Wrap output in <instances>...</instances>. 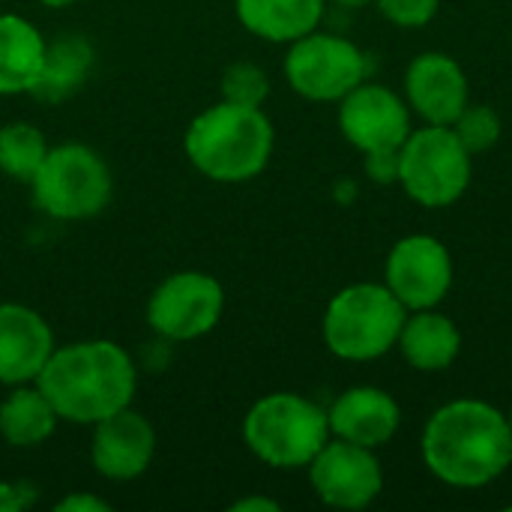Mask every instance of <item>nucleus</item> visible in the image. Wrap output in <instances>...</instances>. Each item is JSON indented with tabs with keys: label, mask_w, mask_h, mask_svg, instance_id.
Segmentation results:
<instances>
[{
	"label": "nucleus",
	"mask_w": 512,
	"mask_h": 512,
	"mask_svg": "<svg viewBox=\"0 0 512 512\" xmlns=\"http://www.w3.org/2000/svg\"><path fill=\"white\" fill-rule=\"evenodd\" d=\"M57 423L54 405L36 384H18L0 402V438L9 447H39L54 435Z\"/></svg>",
	"instance_id": "nucleus-20"
},
{
	"label": "nucleus",
	"mask_w": 512,
	"mask_h": 512,
	"mask_svg": "<svg viewBox=\"0 0 512 512\" xmlns=\"http://www.w3.org/2000/svg\"><path fill=\"white\" fill-rule=\"evenodd\" d=\"M54 348V333L39 312L21 303H0V384H33Z\"/></svg>",
	"instance_id": "nucleus-16"
},
{
	"label": "nucleus",
	"mask_w": 512,
	"mask_h": 512,
	"mask_svg": "<svg viewBox=\"0 0 512 512\" xmlns=\"http://www.w3.org/2000/svg\"><path fill=\"white\" fill-rule=\"evenodd\" d=\"M411 108L396 90L363 81L339 99V129L360 153L399 150L411 135Z\"/></svg>",
	"instance_id": "nucleus-12"
},
{
	"label": "nucleus",
	"mask_w": 512,
	"mask_h": 512,
	"mask_svg": "<svg viewBox=\"0 0 512 512\" xmlns=\"http://www.w3.org/2000/svg\"><path fill=\"white\" fill-rule=\"evenodd\" d=\"M156 453V432L150 420L138 411L123 408L93 426L90 462L93 468L114 483H129L141 477Z\"/></svg>",
	"instance_id": "nucleus-14"
},
{
	"label": "nucleus",
	"mask_w": 512,
	"mask_h": 512,
	"mask_svg": "<svg viewBox=\"0 0 512 512\" xmlns=\"http://www.w3.org/2000/svg\"><path fill=\"white\" fill-rule=\"evenodd\" d=\"M327 420L333 438L378 450L396 438L402 426V408L387 390L360 384L333 399V405L327 408Z\"/></svg>",
	"instance_id": "nucleus-15"
},
{
	"label": "nucleus",
	"mask_w": 512,
	"mask_h": 512,
	"mask_svg": "<svg viewBox=\"0 0 512 512\" xmlns=\"http://www.w3.org/2000/svg\"><path fill=\"white\" fill-rule=\"evenodd\" d=\"M405 102L423 123L453 126L471 102L468 72L444 51H423L405 69Z\"/></svg>",
	"instance_id": "nucleus-13"
},
{
	"label": "nucleus",
	"mask_w": 512,
	"mask_h": 512,
	"mask_svg": "<svg viewBox=\"0 0 512 512\" xmlns=\"http://www.w3.org/2000/svg\"><path fill=\"white\" fill-rule=\"evenodd\" d=\"M48 156V141L33 123H6L0 129V171L15 183H30Z\"/></svg>",
	"instance_id": "nucleus-22"
},
{
	"label": "nucleus",
	"mask_w": 512,
	"mask_h": 512,
	"mask_svg": "<svg viewBox=\"0 0 512 512\" xmlns=\"http://www.w3.org/2000/svg\"><path fill=\"white\" fill-rule=\"evenodd\" d=\"M327 0H237V18L240 24L264 39V42H285L318 30L324 18Z\"/></svg>",
	"instance_id": "nucleus-18"
},
{
	"label": "nucleus",
	"mask_w": 512,
	"mask_h": 512,
	"mask_svg": "<svg viewBox=\"0 0 512 512\" xmlns=\"http://www.w3.org/2000/svg\"><path fill=\"white\" fill-rule=\"evenodd\" d=\"M45 36L21 15L0 12V93H30L45 60Z\"/></svg>",
	"instance_id": "nucleus-19"
},
{
	"label": "nucleus",
	"mask_w": 512,
	"mask_h": 512,
	"mask_svg": "<svg viewBox=\"0 0 512 512\" xmlns=\"http://www.w3.org/2000/svg\"><path fill=\"white\" fill-rule=\"evenodd\" d=\"M93 69V48L81 36H63L45 45V60L39 69L36 84L30 87V96L39 102H63L72 96Z\"/></svg>",
	"instance_id": "nucleus-21"
},
{
	"label": "nucleus",
	"mask_w": 512,
	"mask_h": 512,
	"mask_svg": "<svg viewBox=\"0 0 512 512\" xmlns=\"http://www.w3.org/2000/svg\"><path fill=\"white\" fill-rule=\"evenodd\" d=\"M33 201L42 213L63 222L99 216L114 192L108 162L87 144L48 147L39 171L30 180Z\"/></svg>",
	"instance_id": "nucleus-7"
},
{
	"label": "nucleus",
	"mask_w": 512,
	"mask_h": 512,
	"mask_svg": "<svg viewBox=\"0 0 512 512\" xmlns=\"http://www.w3.org/2000/svg\"><path fill=\"white\" fill-rule=\"evenodd\" d=\"M420 456L444 486L483 489L510 471V420L483 399H453L426 420Z\"/></svg>",
	"instance_id": "nucleus-1"
},
{
	"label": "nucleus",
	"mask_w": 512,
	"mask_h": 512,
	"mask_svg": "<svg viewBox=\"0 0 512 512\" xmlns=\"http://www.w3.org/2000/svg\"><path fill=\"white\" fill-rule=\"evenodd\" d=\"M333 3L348 6V9H360V6H366V3H372V0H333Z\"/></svg>",
	"instance_id": "nucleus-30"
},
{
	"label": "nucleus",
	"mask_w": 512,
	"mask_h": 512,
	"mask_svg": "<svg viewBox=\"0 0 512 512\" xmlns=\"http://www.w3.org/2000/svg\"><path fill=\"white\" fill-rule=\"evenodd\" d=\"M33 384L45 393L60 420L96 426L132 405L138 372L117 342L90 339L54 348Z\"/></svg>",
	"instance_id": "nucleus-2"
},
{
	"label": "nucleus",
	"mask_w": 512,
	"mask_h": 512,
	"mask_svg": "<svg viewBox=\"0 0 512 512\" xmlns=\"http://www.w3.org/2000/svg\"><path fill=\"white\" fill-rule=\"evenodd\" d=\"M507 420H510V429H512V405H510V414H507Z\"/></svg>",
	"instance_id": "nucleus-32"
},
{
	"label": "nucleus",
	"mask_w": 512,
	"mask_h": 512,
	"mask_svg": "<svg viewBox=\"0 0 512 512\" xmlns=\"http://www.w3.org/2000/svg\"><path fill=\"white\" fill-rule=\"evenodd\" d=\"M327 408L300 393H270L243 417V441L276 471H300L330 441Z\"/></svg>",
	"instance_id": "nucleus-5"
},
{
	"label": "nucleus",
	"mask_w": 512,
	"mask_h": 512,
	"mask_svg": "<svg viewBox=\"0 0 512 512\" xmlns=\"http://www.w3.org/2000/svg\"><path fill=\"white\" fill-rule=\"evenodd\" d=\"M405 318L408 309L384 282H354L327 303L321 336L333 357L372 363L396 348Z\"/></svg>",
	"instance_id": "nucleus-4"
},
{
	"label": "nucleus",
	"mask_w": 512,
	"mask_h": 512,
	"mask_svg": "<svg viewBox=\"0 0 512 512\" xmlns=\"http://www.w3.org/2000/svg\"><path fill=\"white\" fill-rule=\"evenodd\" d=\"M474 156L456 138L453 126L423 123L411 129L405 144L399 147V186L405 195L426 207L444 210L453 207L471 186Z\"/></svg>",
	"instance_id": "nucleus-6"
},
{
	"label": "nucleus",
	"mask_w": 512,
	"mask_h": 512,
	"mask_svg": "<svg viewBox=\"0 0 512 512\" xmlns=\"http://www.w3.org/2000/svg\"><path fill=\"white\" fill-rule=\"evenodd\" d=\"M276 132L261 108L219 102L204 108L186 129L189 162L216 183H246L258 177L273 156Z\"/></svg>",
	"instance_id": "nucleus-3"
},
{
	"label": "nucleus",
	"mask_w": 512,
	"mask_h": 512,
	"mask_svg": "<svg viewBox=\"0 0 512 512\" xmlns=\"http://www.w3.org/2000/svg\"><path fill=\"white\" fill-rule=\"evenodd\" d=\"M267 96H270V78L261 66H255L249 60H237L225 69V75H222V99L225 102L261 108Z\"/></svg>",
	"instance_id": "nucleus-24"
},
{
	"label": "nucleus",
	"mask_w": 512,
	"mask_h": 512,
	"mask_svg": "<svg viewBox=\"0 0 512 512\" xmlns=\"http://www.w3.org/2000/svg\"><path fill=\"white\" fill-rule=\"evenodd\" d=\"M39 3H45V6H51V9H60V6H69V3H75V0H39Z\"/></svg>",
	"instance_id": "nucleus-31"
},
{
	"label": "nucleus",
	"mask_w": 512,
	"mask_h": 512,
	"mask_svg": "<svg viewBox=\"0 0 512 512\" xmlns=\"http://www.w3.org/2000/svg\"><path fill=\"white\" fill-rule=\"evenodd\" d=\"M372 3L390 24L405 30L426 27L441 9V0H372Z\"/></svg>",
	"instance_id": "nucleus-25"
},
{
	"label": "nucleus",
	"mask_w": 512,
	"mask_h": 512,
	"mask_svg": "<svg viewBox=\"0 0 512 512\" xmlns=\"http://www.w3.org/2000/svg\"><path fill=\"white\" fill-rule=\"evenodd\" d=\"M225 309L222 285L201 270L168 276L147 300V324L168 342H192L216 330Z\"/></svg>",
	"instance_id": "nucleus-9"
},
{
	"label": "nucleus",
	"mask_w": 512,
	"mask_h": 512,
	"mask_svg": "<svg viewBox=\"0 0 512 512\" xmlns=\"http://www.w3.org/2000/svg\"><path fill=\"white\" fill-rule=\"evenodd\" d=\"M363 165H366V174L381 183V186H390L399 180V150H375V153H363Z\"/></svg>",
	"instance_id": "nucleus-26"
},
{
	"label": "nucleus",
	"mask_w": 512,
	"mask_h": 512,
	"mask_svg": "<svg viewBox=\"0 0 512 512\" xmlns=\"http://www.w3.org/2000/svg\"><path fill=\"white\" fill-rule=\"evenodd\" d=\"M234 512H249V510H258V512H279L282 507L276 504V501H270V498H240L234 507Z\"/></svg>",
	"instance_id": "nucleus-29"
},
{
	"label": "nucleus",
	"mask_w": 512,
	"mask_h": 512,
	"mask_svg": "<svg viewBox=\"0 0 512 512\" xmlns=\"http://www.w3.org/2000/svg\"><path fill=\"white\" fill-rule=\"evenodd\" d=\"M369 75V60L345 36L312 30L291 42L285 78L291 90L309 102H339Z\"/></svg>",
	"instance_id": "nucleus-8"
},
{
	"label": "nucleus",
	"mask_w": 512,
	"mask_h": 512,
	"mask_svg": "<svg viewBox=\"0 0 512 512\" xmlns=\"http://www.w3.org/2000/svg\"><path fill=\"white\" fill-rule=\"evenodd\" d=\"M396 348L417 372H444L462 354V330L438 309L408 312Z\"/></svg>",
	"instance_id": "nucleus-17"
},
{
	"label": "nucleus",
	"mask_w": 512,
	"mask_h": 512,
	"mask_svg": "<svg viewBox=\"0 0 512 512\" xmlns=\"http://www.w3.org/2000/svg\"><path fill=\"white\" fill-rule=\"evenodd\" d=\"M309 483L333 510H366L384 492V471L375 450L330 438L309 462Z\"/></svg>",
	"instance_id": "nucleus-11"
},
{
	"label": "nucleus",
	"mask_w": 512,
	"mask_h": 512,
	"mask_svg": "<svg viewBox=\"0 0 512 512\" xmlns=\"http://www.w3.org/2000/svg\"><path fill=\"white\" fill-rule=\"evenodd\" d=\"M501 117L492 105H474L468 102L465 111L453 120V132L456 138L465 144V150L471 156H480L486 150H492L501 141Z\"/></svg>",
	"instance_id": "nucleus-23"
},
{
	"label": "nucleus",
	"mask_w": 512,
	"mask_h": 512,
	"mask_svg": "<svg viewBox=\"0 0 512 512\" xmlns=\"http://www.w3.org/2000/svg\"><path fill=\"white\" fill-rule=\"evenodd\" d=\"M33 489L24 483H6L0 480V512H18L33 504Z\"/></svg>",
	"instance_id": "nucleus-27"
},
{
	"label": "nucleus",
	"mask_w": 512,
	"mask_h": 512,
	"mask_svg": "<svg viewBox=\"0 0 512 512\" xmlns=\"http://www.w3.org/2000/svg\"><path fill=\"white\" fill-rule=\"evenodd\" d=\"M111 504H105L96 495H69L57 504V512H108Z\"/></svg>",
	"instance_id": "nucleus-28"
},
{
	"label": "nucleus",
	"mask_w": 512,
	"mask_h": 512,
	"mask_svg": "<svg viewBox=\"0 0 512 512\" xmlns=\"http://www.w3.org/2000/svg\"><path fill=\"white\" fill-rule=\"evenodd\" d=\"M453 255L432 234H408L393 243L384 261V285L408 309H438L453 288Z\"/></svg>",
	"instance_id": "nucleus-10"
}]
</instances>
